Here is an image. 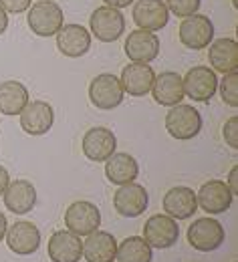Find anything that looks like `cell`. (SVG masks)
Wrapping results in <instances>:
<instances>
[{
	"instance_id": "obj_8",
	"label": "cell",
	"mask_w": 238,
	"mask_h": 262,
	"mask_svg": "<svg viewBox=\"0 0 238 262\" xmlns=\"http://www.w3.org/2000/svg\"><path fill=\"white\" fill-rule=\"evenodd\" d=\"M182 83H184V95L198 103L210 101L218 91V77L210 67H192L186 73V77H182Z\"/></svg>"
},
{
	"instance_id": "obj_2",
	"label": "cell",
	"mask_w": 238,
	"mask_h": 262,
	"mask_svg": "<svg viewBox=\"0 0 238 262\" xmlns=\"http://www.w3.org/2000/svg\"><path fill=\"white\" fill-rule=\"evenodd\" d=\"M27 23L36 36H53L65 25V14L57 2H36L29 8Z\"/></svg>"
},
{
	"instance_id": "obj_3",
	"label": "cell",
	"mask_w": 238,
	"mask_h": 262,
	"mask_svg": "<svg viewBox=\"0 0 238 262\" xmlns=\"http://www.w3.org/2000/svg\"><path fill=\"white\" fill-rule=\"evenodd\" d=\"M65 226L75 236H89L101 226V212L95 204L79 200L73 202L65 212Z\"/></svg>"
},
{
	"instance_id": "obj_19",
	"label": "cell",
	"mask_w": 238,
	"mask_h": 262,
	"mask_svg": "<svg viewBox=\"0 0 238 262\" xmlns=\"http://www.w3.org/2000/svg\"><path fill=\"white\" fill-rule=\"evenodd\" d=\"M156 73L147 63H129L121 71V87L132 97H143L152 91Z\"/></svg>"
},
{
	"instance_id": "obj_26",
	"label": "cell",
	"mask_w": 238,
	"mask_h": 262,
	"mask_svg": "<svg viewBox=\"0 0 238 262\" xmlns=\"http://www.w3.org/2000/svg\"><path fill=\"white\" fill-rule=\"evenodd\" d=\"M29 99V89L20 81L0 83V115H20Z\"/></svg>"
},
{
	"instance_id": "obj_12",
	"label": "cell",
	"mask_w": 238,
	"mask_h": 262,
	"mask_svg": "<svg viewBox=\"0 0 238 262\" xmlns=\"http://www.w3.org/2000/svg\"><path fill=\"white\" fill-rule=\"evenodd\" d=\"M134 23L141 31H162L168 20H170V12L164 0H137L134 4Z\"/></svg>"
},
{
	"instance_id": "obj_15",
	"label": "cell",
	"mask_w": 238,
	"mask_h": 262,
	"mask_svg": "<svg viewBox=\"0 0 238 262\" xmlns=\"http://www.w3.org/2000/svg\"><path fill=\"white\" fill-rule=\"evenodd\" d=\"M125 55L132 63H152L160 55V38L149 31H132L125 38Z\"/></svg>"
},
{
	"instance_id": "obj_6",
	"label": "cell",
	"mask_w": 238,
	"mask_h": 262,
	"mask_svg": "<svg viewBox=\"0 0 238 262\" xmlns=\"http://www.w3.org/2000/svg\"><path fill=\"white\" fill-rule=\"evenodd\" d=\"M91 34H95L101 42H113L125 33V16L121 10L111 6H99L93 10L89 18Z\"/></svg>"
},
{
	"instance_id": "obj_27",
	"label": "cell",
	"mask_w": 238,
	"mask_h": 262,
	"mask_svg": "<svg viewBox=\"0 0 238 262\" xmlns=\"http://www.w3.org/2000/svg\"><path fill=\"white\" fill-rule=\"evenodd\" d=\"M117 262H152V246L141 236H129L117 244Z\"/></svg>"
},
{
	"instance_id": "obj_10",
	"label": "cell",
	"mask_w": 238,
	"mask_h": 262,
	"mask_svg": "<svg viewBox=\"0 0 238 262\" xmlns=\"http://www.w3.org/2000/svg\"><path fill=\"white\" fill-rule=\"evenodd\" d=\"M180 238V228H178V220H174L170 216L164 214H156L152 218H147L145 226H143V240L152 246V248H171Z\"/></svg>"
},
{
	"instance_id": "obj_13",
	"label": "cell",
	"mask_w": 238,
	"mask_h": 262,
	"mask_svg": "<svg viewBox=\"0 0 238 262\" xmlns=\"http://www.w3.org/2000/svg\"><path fill=\"white\" fill-rule=\"evenodd\" d=\"M6 244L18 256H31L40 246V232L33 222L20 220L6 228Z\"/></svg>"
},
{
	"instance_id": "obj_9",
	"label": "cell",
	"mask_w": 238,
	"mask_h": 262,
	"mask_svg": "<svg viewBox=\"0 0 238 262\" xmlns=\"http://www.w3.org/2000/svg\"><path fill=\"white\" fill-rule=\"evenodd\" d=\"M81 149H83L87 160L103 164V162H107L115 154L117 137H115L113 131L107 129V127H91L89 131H85V135H83Z\"/></svg>"
},
{
	"instance_id": "obj_22",
	"label": "cell",
	"mask_w": 238,
	"mask_h": 262,
	"mask_svg": "<svg viewBox=\"0 0 238 262\" xmlns=\"http://www.w3.org/2000/svg\"><path fill=\"white\" fill-rule=\"evenodd\" d=\"M4 206L12 214H29L36 206V188L29 180H14L4 190Z\"/></svg>"
},
{
	"instance_id": "obj_4",
	"label": "cell",
	"mask_w": 238,
	"mask_h": 262,
	"mask_svg": "<svg viewBox=\"0 0 238 262\" xmlns=\"http://www.w3.org/2000/svg\"><path fill=\"white\" fill-rule=\"evenodd\" d=\"M226 232L214 218H198L188 228V242L198 252H212L224 244Z\"/></svg>"
},
{
	"instance_id": "obj_24",
	"label": "cell",
	"mask_w": 238,
	"mask_h": 262,
	"mask_svg": "<svg viewBox=\"0 0 238 262\" xmlns=\"http://www.w3.org/2000/svg\"><path fill=\"white\" fill-rule=\"evenodd\" d=\"M117 240L111 232L95 230L83 242V256L87 262H113L117 254Z\"/></svg>"
},
{
	"instance_id": "obj_20",
	"label": "cell",
	"mask_w": 238,
	"mask_h": 262,
	"mask_svg": "<svg viewBox=\"0 0 238 262\" xmlns=\"http://www.w3.org/2000/svg\"><path fill=\"white\" fill-rule=\"evenodd\" d=\"M152 95L156 99V103H160L164 107H174V105L182 103V99H184L182 75L176 71H164V73L156 75L154 85H152Z\"/></svg>"
},
{
	"instance_id": "obj_37",
	"label": "cell",
	"mask_w": 238,
	"mask_h": 262,
	"mask_svg": "<svg viewBox=\"0 0 238 262\" xmlns=\"http://www.w3.org/2000/svg\"><path fill=\"white\" fill-rule=\"evenodd\" d=\"M232 4H234V8L238 6V0H232Z\"/></svg>"
},
{
	"instance_id": "obj_29",
	"label": "cell",
	"mask_w": 238,
	"mask_h": 262,
	"mask_svg": "<svg viewBox=\"0 0 238 262\" xmlns=\"http://www.w3.org/2000/svg\"><path fill=\"white\" fill-rule=\"evenodd\" d=\"M202 0H166V6H168V12H174L176 16L180 18H186V16H192L198 12Z\"/></svg>"
},
{
	"instance_id": "obj_35",
	"label": "cell",
	"mask_w": 238,
	"mask_h": 262,
	"mask_svg": "<svg viewBox=\"0 0 238 262\" xmlns=\"http://www.w3.org/2000/svg\"><path fill=\"white\" fill-rule=\"evenodd\" d=\"M6 29H8V12L0 6V34H4Z\"/></svg>"
},
{
	"instance_id": "obj_11",
	"label": "cell",
	"mask_w": 238,
	"mask_h": 262,
	"mask_svg": "<svg viewBox=\"0 0 238 262\" xmlns=\"http://www.w3.org/2000/svg\"><path fill=\"white\" fill-rule=\"evenodd\" d=\"M147 204H149L147 190L143 186L136 184V182L119 186V190L113 194L115 212L119 216H123V218H137V216H141L145 212Z\"/></svg>"
},
{
	"instance_id": "obj_33",
	"label": "cell",
	"mask_w": 238,
	"mask_h": 262,
	"mask_svg": "<svg viewBox=\"0 0 238 262\" xmlns=\"http://www.w3.org/2000/svg\"><path fill=\"white\" fill-rule=\"evenodd\" d=\"M8 184H10V176H8V169L0 165V196L4 194V190H6V186H8Z\"/></svg>"
},
{
	"instance_id": "obj_14",
	"label": "cell",
	"mask_w": 238,
	"mask_h": 262,
	"mask_svg": "<svg viewBox=\"0 0 238 262\" xmlns=\"http://www.w3.org/2000/svg\"><path fill=\"white\" fill-rule=\"evenodd\" d=\"M196 200H198V206L208 214H224L232 206L234 196H232L230 188L226 186V182L210 180L198 190Z\"/></svg>"
},
{
	"instance_id": "obj_16",
	"label": "cell",
	"mask_w": 238,
	"mask_h": 262,
	"mask_svg": "<svg viewBox=\"0 0 238 262\" xmlns=\"http://www.w3.org/2000/svg\"><path fill=\"white\" fill-rule=\"evenodd\" d=\"M55 111L47 101H29L20 111V127L29 135H45L53 127Z\"/></svg>"
},
{
	"instance_id": "obj_34",
	"label": "cell",
	"mask_w": 238,
	"mask_h": 262,
	"mask_svg": "<svg viewBox=\"0 0 238 262\" xmlns=\"http://www.w3.org/2000/svg\"><path fill=\"white\" fill-rule=\"evenodd\" d=\"M105 2V6H111V8H125V6H129L134 0H103Z\"/></svg>"
},
{
	"instance_id": "obj_30",
	"label": "cell",
	"mask_w": 238,
	"mask_h": 262,
	"mask_svg": "<svg viewBox=\"0 0 238 262\" xmlns=\"http://www.w3.org/2000/svg\"><path fill=\"white\" fill-rule=\"evenodd\" d=\"M222 137L228 147L238 149V115H232L230 119H226V123L222 127Z\"/></svg>"
},
{
	"instance_id": "obj_5",
	"label": "cell",
	"mask_w": 238,
	"mask_h": 262,
	"mask_svg": "<svg viewBox=\"0 0 238 262\" xmlns=\"http://www.w3.org/2000/svg\"><path fill=\"white\" fill-rule=\"evenodd\" d=\"M123 87H121V81L113 75V73H101L97 75L91 85H89V99L91 103L97 107V109H103V111H111L115 107L121 105L123 101Z\"/></svg>"
},
{
	"instance_id": "obj_17",
	"label": "cell",
	"mask_w": 238,
	"mask_h": 262,
	"mask_svg": "<svg viewBox=\"0 0 238 262\" xmlns=\"http://www.w3.org/2000/svg\"><path fill=\"white\" fill-rule=\"evenodd\" d=\"M57 49L65 57L79 59L91 49V33L81 25H63L57 33Z\"/></svg>"
},
{
	"instance_id": "obj_18",
	"label": "cell",
	"mask_w": 238,
	"mask_h": 262,
	"mask_svg": "<svg viewBox=\"0 0 238 262\" xmlns=\"http://www.w3.org/2000/svg\"><path fill=\"white\" fill-rule=\"evenodd\" d=\"M198 210L196 192L188 186H176L164 196V212L174 220H188Z\"/></svg>"
},
{
	"instance_id": "obj_25",
	"label": "cell",
	"mask_w": 238,
	"mask_h": 262,
	"mask_svg": "<svg viewBox=\"0 0 238 262\" xmlns=\"http://www.w3.org/2000/svg\"><path fill=\"white\" fill-rule=\"evenodd\" d=\"M137 173H139V164L134 156L125 154V151H119V154H113L107 162H105V176L111 184L115 186H125V184H132L134 180H137Z\"/></svg>"
},
{
	"instance_id": "obj_1",
	"label": "cell",
	"mask_w": 238,
	"mask_h": 262,
	"mask_svg": "<svg viewBox=\"0 0 238 262\" xmlns=\"http://www.w3.org/2000/svg\"><path fill=\"white\" fill-rule=\"evenodd\" d=\"M200 129H202V115L198 109H194V105L178 103L166 113V131L174 139L180 141L194 139Z\"/></svg>"
},
{
	"instance_id": "obj_36",
	"label": "cell",
	"mask_w": 238,
	"mask_h": 262,
	"mask_svg": "<svg viewBox=\"0 0 238 262\" xmlns=\"http://www.w3.org/2000/svg\"><path fill=\"white\" fill-rule=\"evenodd\" d=\"M6 228H8V222H6V216L0 212V242L4 240V236H6Z\"/></svg>"
},
{
	"instance_id": "obj_23",
	"label": "cell",
	"mask_w": 238,
	"mask_h": 262,
	"mask_svg": "<svg viewBox=\"0 0 238 262\" xmlns=\"http://www.w3.org/2000/svg\"><path fill=\"white\" fill-rule=\"evenodd\" d=\"M208 61L214 73H234L238 71V42L234 38H218L208 45Z\"/></svg>"
},
{
	"instance_id": "obj_38",
	"label": "cell",
	"mask_w": 238,
	"mask_h": 262,
	"mask_svg": "<svg viewBox=\"0 0 238 262\" xmlns=\"http://www.w3.org/2000/svg\"><path fill=\"white\" fill-rule=\"evenodd\" d=\"M38 2H53V0H38Z\"/></svg>"
},
{
	"instance_id": "obj_7",
	"label": "cell",
	"mask_w": 238,
	"mask_h": 262,
	"mask_svg": "<svg viewBox=\"0 0 238 262\" xmlns=\"http://www.w3.org/2000/svg\"><path fill=\"white\" fill-rule=\"evenodd\" d=\"M178 36L184 47L192 51H202V49H208V45L214 38V25L204 14H192L180 23Z\"/></svg>"
},
{
	"instance_id": "obj_21",
	"label": "cell",
	"mask_w": 238,
	"mask_h": 262,
	"mask_svg": "<svg viewBox=\"0 0 238 262\" xmlns=\"http://www.w3.org/2000/svg\"><path fill=\"white\" fill-rule=\"evenodd\" d=\"M83 256V242L69 230H59L49 238V258L53 262H79Z\"/></svg>"
},
{
	"instance_id": "obj_28",
	"label": "cell",
	"mask_w": 238,
	"mask_h": 262,
	"mask_svg": "<svg viewBox=\"0 0 238 262\" xmlns=\"http://www.w3.org/2000/svg\"><path fill=\"white\" fill-rule=\"evenodd\" d=\"M218 91L226 105L238 107V71L226 73L222 77V81H218Z\"/></svg>"
},
{
	"instance_id": "obj_31",
	"label": "cell",
	"mask_w": 238,
	"mask_h": 262,
	"mask_svg": "<svg viewBox=\"0 0 238 262\" xmlns=\"http://www.w3.org/2000/svg\"><path fill=\"white\" fill-rule=\"evenodd\" d=\"M0 6L6 12L20 14V12H27L31 8V0H0Z\"/></svg>"
},
{
	"instance_id": "obj_39",
	"label": "cell",
	"mask_w": 238,
	"mask_h": 262,
	"mask_svg": "<svg viewBox=\"0 0 238 262\" xmlns=\"http://www.w3.org/2000/svg\"><path fill=\"white\" fill-rule=\"evenodd\" d=\"M234 262H236V260H234Z\"/></svg>"
},
{
	"instance_id": "obj_32",
	"label": "cell",
	"mask_w": 238,
	"mask_h": 262,
	"mask_svg": "<svg viewBox=\"0 0 238 262\" xmlns=\"http://www.w3.org/2000/svg\"><path fill=\"white\" fill-rule=\"evenodd\" d=\"M226 186L230 188V192H232V196H238V167L234 165L232 169H230V173H228V182H226Z\"/></svg>"
}]
</instances>
